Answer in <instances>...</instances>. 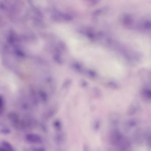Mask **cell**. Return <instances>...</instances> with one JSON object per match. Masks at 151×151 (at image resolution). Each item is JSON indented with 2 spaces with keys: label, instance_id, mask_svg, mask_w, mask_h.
Segmentation results:
<instances>
[{
  "label": "cell",
  "instance_id": "cell-2",
  "mask_svg": "<svg viewBox=\"0 0 151 151\" xmlns=\"http://www.w3.org/2000/svg\"><path fill=\"white\" fill-rule=\"evenodd\" d=\"M27 140L31 142L40 143L42 141L41 137L36 134H30L27 137Z\"/></svg>",
  "mask_w": 151,
  "mask_h": 151
},
{
  "label": "cell",
  "instance_id": "cell-1",
  "mask_svg": "<svg viewBox=\"0 0 151 151\" xmlns=\"http://www.w3.org/2000/svg\"><path fill=\"white\" fill-rule=\"evenodd\" d=\"M56 31L75 58L87 67L107 78L118 79L126 74V68L118 56L70 29L58 26Z\"/></svg>",
  "mask_w": 151,
  "mask_h": 151
}]
</instances>
